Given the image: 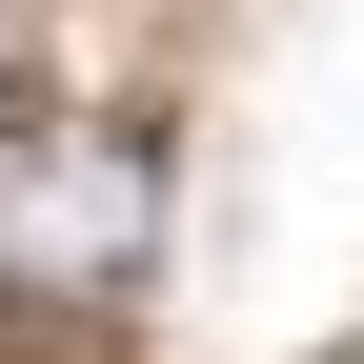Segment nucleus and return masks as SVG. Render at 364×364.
<instances>
[{"label":"nucleus","instance_id":"1","mask_svg":"<svg viewBox=\"0 0 364 364\" xmlns=\"http://www.w3.org/2000/svg\"><path fill=\"white\" fill-rule=\"evenodd\" d=\"M162 263V142L142 122H0V304L102 324Z\"/></svg>","mask_w":364,"mask_h":364}]
</instances>
